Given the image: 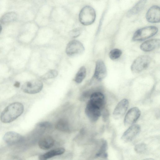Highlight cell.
<instances>
[{
	"mask_svg": "<svg viewBox=\"0 0 160 160\" xmlns=\"http://www.w3.org/2000/svg\"><path fill=\"white\" fill-rule=\"evenodd\" d=\"M147 20L151 23L159 22L160 21V9L159 7L154 5L151 7L146 14Z\"/></svg>",
	"mask_w": 160,
	"mask_h": 160,
	"instance_id": "12",
	"label": "cell"
},
{
	"mask_svg": "<svg viewBox=\"0 0 160 160\" xmlns=\"http://www.w3.org/2000/svg\"><path fill=\"white\" fill-rule=\"evenodd\" d=\"M83 44L77 40H72L67 44L66 48V52L69 57H74L82 54L84 50Z\"/></svg>",
	"mask_w": 160,
	"mask_h": 160,
	"instance_id": "5",
	"label": "cell"
},
{
	"mask_svg": "<svg viewBox=\"0 0 160 160\" xmlns=\"http://www.w3.org/2000/svg\"><path fill=\"white\" fill-rule=\"evenodd\" d=\"M20 85V83L18 82H16L14 84V86L17 88L19 87Z\"/></svg>",
	"mask_w": 160,
	"mask_h": 160,
	"instance_id": "28",
	"label": "cell"
},
{
	"mask_svg": "<svg viewBox=\"0 0 160 160\" xmlns=\"http://www.w3.org/2000/svg\"><path fill=\"white\" fill-rule=\"evenodd\" d=\"M129 105L128 99H124L118 104L113 112V118L116 119L121 118L126 112Z\"/></svg>",
	"mask_w": 160,
	"mask_h": 160,
	"instance_id": "10",
	"label": "cell"
},
{
	"mask_svg": "<svg viewBox=\"0 0 160 160\" xmlns=\"http://www.w3.org/2000/svg\"><path fill=\"white\" fill-rule=\"evenodd\" d=\"M23 105L19 102H15L7 106L2 112L1 121L4 123L11 122L19 117L23 112Z\"/></svg>",
	"mask_w": 160,
	"mask_h": 160,
	"instance_id": "1",
	"label": "cell"
},
{
	"mask_svg": "<svg viewBox=\"0 0 160 160\" xmlns=\"http://www.w3.org/2000/svg\"><path fill=\"white\" fill-rule=\"evenodd\" d=\"M97 105L102 109L105 104V98L103 94L100 92H95L91 95L89 100Z\"/></svg>",
	"mask_w": 160,
	"mask_h": 160,
	"instance_id": "17",
	"label": "cell"
},
{
	"mask_svg": "<svg viewBox=\"0 0 160 160\" xmlns=\"http://www.w3.org/2000/svg\"><path fill=\"white\" fill-rule=\"evenodd\" d=\"M141 115V112L137 107H133L127 112L124 120L125 125L128 126L134 123L138 119Z\"/></svg>",
	"mask_w": 160,
	"mask_h": 160,
	"instance_id": "9",
	"label": "cell"
},
{
	"mask_svg": "<svg viewBox=\"0 0 160 160\" xmlns=\"http://www.w3.org/2000/svg\"><path fill=\"white\" fill-rule=\"evenodd\" d=\"M43 87V83L40 80L35 79L25 82L22 85V89L25 93L34 94L40 92Z\"/></svg>",
	"mask_w": 160,
	"mask_h": 160,
	"instance_id": "6",
	"label": "cell"
},
{
	"mask_svg": "<svg viewBox=\"0 0 160 160\" xmlns=\"http://www.w3.org/2000/svg\"><path fill=\"white\" fill-rule=\"evenodd\" d=\"M51 124L48 122H40L37 124L36 126L40 128H48L50 127Z\"/></svg>",
	"mask_w": 160,
	"mask_h": 160,
	"instance_id": "27",
	"label": "cell"
},
{
	"mask_svg": "<svg viewBox=\"0 0 160 160\" xmlns=\"http://www.w3.org/2000/svg\"><path fill=\"white\" fill-rule=\"evenodd\" d=\"M102 109L97 104L89 101L85 109V112L92 122L97 121L101 115Z\"/></svg>",
	"mask_w": 160,
	"mask_h": 160,
	"instance_id": "7",
	"label": "cell"
},
{
	"mask_svg": "<svg viewBox=\"0 0 160 160\" xmlns=\"http://www.w3.org/2000/svg\"><path fill=\"white\" fill-rule=\"evenodd\" d=\"M96 14L94 9L91 6H85L80 10L78 15L80 23L85 26L93 23L96 18Z\"/></svg>",
	"mask_w": 160,
	"mask_h": 160,
	"instance_id": "2",
	"label": "cell"
},
{
	"mask_svg": "<svg viewBox=\"0 0 160 160\" xmlns=\"http://www.w3.org/2000/svg\"><path fill=\"white\" fill-rule=\"evenodd\" d=\"M58 74V71L55 69L51 70L41 77L43 80H47L54 78L57 77Z\"/></svg>",
	"mask_w": 160,
	"mask_h": 160,
	"instance_id": "23",
	"label": "cell"
},
{
	"mask_svg": "<svg viewBox=\"0 0 160 160\" xmlns=\"http://www.w3.org/2000/svg\"><path fill=\"white\" fill-rule=\"evenodd\" d=\"M54 144V140L50 136H46L42 138L38 142L39 148L44 150H48L52 148Z\"/></svg>",
	"mask_w": 160,
	"mask_h": 160,
	"instance_id": "15",
	"label": "cell"
},
{
	"mask_svg": "<svg viewBox=\"0 0 160 160\" xmlns=\"http://www.w3.org/2000/svg\"><path fill=\"white\" fill-rule=\"evenodd\" d=\"M97 0V1H98V0Z\"/></svg>",
	"mask_w": 160,
	"mask_h": 160,
	"instance_id": "30",
	"label": "cell"
},
{
	"mask_svg": "<svg viewBox=\"0 0 160 160\" xmlns=\"http://www.w3.org/2000/svg\"><path fill=\"white\" fill-rule=\"evenodd\" d=\"M107 149V142L106 140H103L102 141L101 147L98 152L96 153V156L97 157L107 158L108 156V154L106 152Z\"/></svg>",
	"mask_w": 160,
	"mask_h": 160,
	"instance_id": "22",
	"label": "cell"
},
{
	"mask_svg": "<svg viewBox=\"0 0 160 160\" xmlns=\"http://www.w3.org/2000/svg\"><path fill=\"white\" fill-rule=\"evenodd\" d=\"M158 30L157 28L153 26L142 28L135 32L132 40L133 41H139L146 39L155 35Z\"/></svg>",
	"mask_w": 160,
	"mask_h": 160,
	"instance_id": "4",
	"label": "cell"
},
{
	"mask_svg": "<svg viewBox=\"0 0 160 160\" xmlns=\"http://www.w3.org/2000/svg\"><path fill=\"white\" fill-rule=\"evenodd\" d=\"M160 44L159 39H151L142 43L140 46V48L143 51L149 52L159 47Z\"/></svg>",
	"mask_w": 160,
	"mask_h": 160,
	"instance_id": "14",
	"label": "cell"
},
{
	"mask_svg": "<svg viewBox=\"0 0 160 160\" xmlns=\"http://www.w3.org/2000/svg\"><path fill=\"white\" fill-rule=\"evenodd\" d=\"M56 128L61 131L68 132L70 131L68 122L64 119H61L58 120L55 125Z\"/></svg>",
	"mask_w": 160,
	"mask_h": 160,
	"instance_id": "20",
	"label": "cell"
},
{
	"mask_svg": "<svg viewBox=\"0 0 160 160\" xmlns=\"http://www.w3.org/2000/svg\"><path fill=\"white\" fill-rule=\"evenodd\" d=\"M107 75V70L105 65L101 60H98L96 64L94 76L97 80L101 81Z\"/></svg>",
	"mask_w": 160,
	"mask_h": 160,
	"instance_id": "11",
	"label": "cell"
},
{
	"mask_svg": "<svg viewBox=\"0 0 160 160\" xmlns=\"http://www.w3.org/2000/svg\"><path fill=\"white\" fill-rule=\"evenodd\" d=\"M81 30L80 28H77L72 30L69 33L70 36L73 38L78 37L81 34Z\"/></svg>",
	"mask_w": 160,
	"mask_h": 160,
	"instance_id": "26",
	"label": "cell"
},
{
	"mask_svg": "<svg viewBox=\"0 0 160 160\" xmlns=\"http://www.w3.org/2000/svg\"><path fill=\"white\" fill-rule=\"evenodd\" d=\"M4 141L9 145H13L21 142L23 138L19 134L13 131L7 132L3 138Z\"/></svg>",
	"mask_w": 160,
	"mask_h": 160,
	"instance_id": "13",
	"label": "cell"
},
{
	"mask_svg": "<svg viewBox=\"0 0 160 160\" xmlns=\"http://www.w3.org/2000/svg\"><path fill=\"white\" fill-rule=\"evenodd\" d=\"M151 61V58L148 55L139 56L133 62L131 66V70L134 73H140L148 68Z\"/></svg>",
	"mask_w": 160,
	"mask_h": 160,
	"instance_id": "3",
	"label": "cell"
},
{
	"mask_svg": "<svg viewBox=\"0 0 160 160\" xmlns=\"http://www.w3.org/2000/svg\"><path fill=\"white\" fill-rule=\"evenodd\" d=\"M86 70L84 66L81 67L76 73L74 78V81L77 83L82 82L86 77Z\"/></svg>",
	"mask_w": 160,
	"mask_h": 160,
	"instance_id": "21",
	"label": "cell"
},
{
	"mask_svg": "<svg viewBox=\"0 0 160 160\" xmlns=\"http://www.w3.org/2000/svg\"><path fill=\"white\" fill-rule=\"evenodd\" d=\"M18 14L15 12L10 11L3 14L0 18V22L2 24L8 23L17 20Z\"/></svg>",
	"mask_w": 160,
	"mask_h": 160,
	"instance_id": "18",
	"label": "cell"
},
{
	"mask_svg": "<svg viewBox=\"0 0 160 160\" xmlns=\"http://www.w3.org/2000/svg\"><path fill=\"white\" fill-rule=\"evenodd\" d=\"M2 26L0 24V33H1V31L2 30Z\"/></svg>",
	"mask_w": 160,
	"mask_h": 160,
	"instance_id": "29",
	"label": "cell"
},
{
	"mask_svg": "<svg viewBox=\"0 0 160 160\" xmlns=\"http://www.w3.org/2000/svg\"><path fill=\"white\" fill-rule=\"evenodd\" d=\"M147 149L146 145L144 143H139L136 145L134 147L135 151L138 153L144 152Z\"/></svg>",
	"mask_w": 160,
	"mask_h": 160,
	"instance_id": "25",
	"label": "cell"
},
{
	"mask_svg": "<svg viewBox=\"0 0 160 160\" xmlns=\"http://www.w3.org/2000/svg\"><path fill=\"white\" fill-rule=\"evenodd\" d=\"M140 127L138 124L131 126L123 133L122 139L125 142H129L134 139L139 133Z\"/></svg>",
	"mask_w": 160,
	"mask_h": 160,
	"instance_id": "8",
	"label": "cell"
},
{
	"mask_svg": "<svg viewBox=\"0 0 160 160\" xmlns=\"http://www.w3.org/2000/svg\"><path fill=\"white\" fill-rule=\"evenodd\" d=\"M122 54V51L117 48L111 50L109 53V58L112 60L117 59L119 58Z\"/></svg>",
	"mask_w": 160,
	"mask_h": 160,
	"instance_id": "24",
	"label": "cell"
},
{
	"mask_svg": "<svg viewBox=\"0 0 160 160\" xmlns=\"http://www.w3.org/2000/svg\"><path fill=\"white\" fill-rule=\"evenodd\" d=\"M146 2L147 0H140L128 11L127 14V16L130 17L139 12L143 9Z\"/></svg>",
	"mask_w": 160,
	"mask_h": 160,
	"instance_id": "19",
	"label": "cell"
},
{
	"mask_svg": "<svg viewBox=\"0 0 160 160\" xmlns=\"http://www.w3.org/2000/svg\"><path fill=\"white\" fill-rule=\"evenodd\" d=\"M65 151V149L64 148H55L40 155L39 157V159L41 160H47L54 156L62 155L64 153Z\"/></svg>",
	"mask_w": 160,
	"mask_h": 160,
	"instance_id": "16",
	"label": "cell"
}]
</instances>
